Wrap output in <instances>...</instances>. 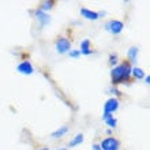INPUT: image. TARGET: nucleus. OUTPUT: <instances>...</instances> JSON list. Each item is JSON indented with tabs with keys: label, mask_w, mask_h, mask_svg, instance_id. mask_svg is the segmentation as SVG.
Returning a JSON list of instances; mask_svg holds the SVG:
<instances>
[{
	"label": "nucleus",
	"mask_w": 150,
	"mask_h": 150,
	"mask_svg": "<svg viewBox=\"0 0 150 150\" xmlns=\"http://www.w3.org/2000/svg\"><path fill=\"white\" fill-rule=\"evenodd\" d=\"M34 18L37 19V22H38V25L41 26V28L48 26L52 21V16L49 15V12H44V11H41L40 8L34 11Z\"/></svg>",
	"instance_id": "423d86ee"
},
{
	"label": "nucleus",
	"mask_w": 150,
	"mask_h": 150,
	"mask_svg": "<svg viewBox=\"0 0 150 150\" xmlns=\"http://www.w3.org/2000/svg\"><path fill=\"white\" fill-rule=\"evenodd\" d=\"M131 70H132V66L128 62H120L117 66L112 67L111 70L112 85L117 86V85H122V83H126L127 81H130Z\"/></svg>",
	"instance_id": "f257e3e1"
},
{
	"label": "nucleus",
	"mask_w": 150,
	"mask_h": 150,
	"mask_svg": "<svg viewBox=\"0 0 150 150\" xmlns=\"http://www.w3.org/2000/svg\"><path fill=\"white\" fill-rule=\"evenodd\" d=\"M79 52H81V55L83 56H89L91 53H94L93 49H91V42L89 38H85L81 41V45H79Z\"/></svg>",
	"instance_id": "1a4fd4ad"
},
{
	"label": "nucleus",
	"mask_w": 150,
	"mask_h": 150,
	"mask_svg": "<svg viewBox=\"0 0 150 150\" xmlns=\"http://www.w3.org/2000/svg\"><path fill=\"white\" fill-rule=\"evenodd\" d=\"M104 28H105L107 32H109L111 34H113V36H119V34L124 30V23L119 19H111L105 23Z\"/></svg>",
	"instance_id": "7ed1b4c3"
},
{
	"label": "nucleus",
	"mask_w": 150,
	"mask_h": 150,
	"mask_svg": "<svg viewBox=\"0 0 150 150\" xmlns=\"http://www.w3.org/2000/svg\"><path fill=\"white\" fill-rule=\"evenodd\" d=\"M143 79H145L143 82L146 83V85H149V83H150V75H146V76H145V78H143Z\"/></svg>",
	"instance_id": "aec40b11"
},
{
	"label": "nucleus",
	"mask_w": 150,
	"mask_h": 150,
	"mask_svg": "<svg viewBox=\"0 0 150 150\" xmlns=\"http://www.w3.org/2000/svg\"><path fill=\"white\" fill-rule=\"evenodd\" d=\"M108 93H109V94H112V97H116V98L122 96V91L119 90L116 86H111V87H109V89H108Z\"/></svg>",
	"instance_id": "dca6fc26"
},
{
	"label": "nucleus",
	"mask_w": 150,
	"mask_h": 150,
	"mask_svg": "<svg viewBox=\"0 0 150 150\" xmlns=\"http://www.w3.org/2000/svg\"><path fill=\"white\" fill-rule=\"evenodd\" d=\"M68 55H70V57L71 59H79L81 57V52H79V49H71V51L68 52Z\"/></svg>",
	"instance_id": "a211bd4d"
},
{
	"label": "nucleus",
	"mask_w": 150,
	"mask_h": 150,
	"mask_svg": "<svg viewBox=\"0 0 150 150\" xmlns=\"http://www.w3.org/2000/svg\"><path fill=\"white\" fill-rule=\"evenodd\" d=\"M138 55H139V48L138 47H131L128 48V51H127V62L130 64H135L137 63V60H138Z\"/></svg>",
	"instance_id": "9d476101"
},
{
	"label": "nucleus",
	"mask_w": 150,
	"mask_h": 150,
	"mask_svg": "<svg viewBox=\"0 0 150 150\" xmlns=\"http://www.w3.org/2000/svg\"><path fill=\"white\" fill-rule=\"evenodd\" d=\"M108 62H109V64H111L112 67L117 66V64H119V57H117V55H116V53H111V55H109V60H108Z\"/></svg>",
	"instance_id": "f3484780"
},
{
	"label": "nucleus",
	"mask_w": 150,
	"mask_h": 150,
	"mask_svg": "<svg viewBox=\"0 0 150 150\" xmlns=\"http://www.w3.org/2000/svg\"><path fill=\"white\" fill-rule=\"evenodd\" d=\"M56 150H68V147H59V149H56Z\"/></svg>",
	"instance_id": "4be33fe9"
},
{
	"label": "nucleus",
	"mask_w": 150,
	"mask_h": 150,
	"mask_svg": "<svg viewBox=\"0 0 150 150\" xmlns=\"http://www.w3.org/2000/svg\"><path fill=\"white\" fill-rule=\"evenodd\" d=\"M101 150H119L120 149V142L115 137H107L100 142Z\"/></svg>",
	"instance_id": "20e7f679"
},
{
	"label": "nucleus",
	"mask_w": 150,
	"mask_h": 150,
	"mask_svg": "<svg viewBox=\"0 0 150 150\" xmlns=\"http://www.w3.org/2000/svg\"><path fill=\"white\" fill-rule=\"evenodd\" d=\"M53 7H55V1L53 0H45V1L40 4V10L44 12H49Z\"/></svg>",
	"instance_id": "2eb2a0df"
},
{
	"label": "nucleus",
	"mask_w": 150,
	"mask_h": 150,
	"mask_svg": "<svg viewBox=\"0 0 150 150\" xmlns=\"http://www.w3.org/2000/svg\"><path fill=\"white\" fill-rule=\"evenodd\" d=\"M91 150H101L100 143H93V145H91Z\"/></svg>",
	"instance_id": "6ab92c4d"
},
{
	"label": "nucleus",
	"mask_w": 150,
	"mask_h": 150,
	"mask_svg": "<svg viewBox=\"0 0 150 150\" xmlns=\"http://www.w3.org/2000/svg\"><path fill=\"white\" fill-rule=\"evenodd\" d=\"M85 141V135L82 132H78V134H75L71 139H70V142H68V147H76V146H81V143H83Z\"/></svg>",
	"instance_id": "ddd939ff"
},
{
	"label": "nucleus",
	"mask_w": 150,
	"mask_h": 150,
	"mask_svg": "<svg viewBox=\"0 0 150 150\" xmlns=\"http://www.w3.org/2000/svg\"><path fill=\"white\" fill-rule=\"evenodd\" d=\"M16 71L22 75H32L34 72V67L30 60H22L18 66H16Z\"/></svg>",
	"instance_id": "6e6552de"
},
{
	"label": "nucleus",
	"mask_w": 150,
	"mask_h": 150,
	"mask_svg": "<svg viewBox=\"0 0 150 150\" xmlns=\"http://www.w3.org/2000/svg\"><path fill=\"white\" fill-rule=\"evenodd\" d=\"M79 12H81V16H83L85 19H89V21H97L101 16H104V14H105V12H98V11H94V10H90V8H86V7H82Z\"/></svg>",
	"instance_id": "0eeeda50"
},
{
	"label": "nucleus",
	"mask_w": 150,
	"mask_h": 150,
	"mask_svg": "<svg viewBox=\"0 0 150 150\" xmlns=\"http://www.w3.org/2000/svg\"><path fill=\"white\" fill-rule=\"evenodd\" d=\"M120 107V103H119V98L116 97H109V98L105 101L104 104V109H103V113H109V115H113L115 112L119 109Z\"/></svg>",
	"instance_id": "39448f33"
},
{
	"label": "nucleus",
	"mask_w": 150,
	"mask_h": 150,
	"mask_svg": "<svg viewBox=\"0 0 150 150\" xmlns=\"http://www.w3.org/2000/svg\"><path fill=\"white\" fill-rule=\"evenodd\" d=\"M68 131H70L68 126H60L59 128H56V130L52 132L51 137L53 139H62L63 137H66V135L68 134Z\"/></svg>",
	"instance_id": "9b49d317"
},
{
	"label": "nucleus",
	"mask_w": 150,
	"mask_h": 150,
	"mask_svg": "<svg viewBox=\"0 0 150 150\" xmlns=\"http://www.w3.org/2000/svg\"><path fill=\"white\" fill-rule=\"evenodd\" d=\"M107 134H108V135H111V134H112V130H109V128H108V130H107Z\"/></svg>",
	"instance_id": "5701e85b"
},
{
	"label": "nucleus",
	"mask_w": 150,
	"mask_h": 150,
	"mask_svg": "<svg viewBox=\"0 0 150 150\" xmlns=\"http://www.w3.org/2000/svg\"><path fill=\"white\" fill-rule=\"evenodd\" d=\"M38 150H51V149H49V147H48V146H44V147H40Z\"/></svg>",
	"instance_id": "412c9836"
},
{
	"label": "nucleus",
	"mask_w": 150,
	"mask_h": 150,
	"mask_svg": "<svg viewBox=\"0 0 150 150\" xmlns=\"http://www.w3.org/2000/svg\"><path fill=\"white\" fill-rule=\"evenodd\" d=\"M131 76H134L135 79H143L146 76V74H145V70H143V68L134 66L132 70H131Z\"/></svg>",
	"instance_id": "4468645a"
},
{
	"label": "nucleus",
	"mask_w": 150,
	"mask_h": 150,
	"mask_svg": "<svg viewBox=\"0 0 150 150\" xmlns=\"http://www.w3.org/2000/svg\"><path fill=\"white\" fill-rule=\"evenodd\" d=\"M72 44L71 41H70V38H67V37H59V38L56 40L55 42V48H56V52L59 53V55H64V53H68V52L72 49Z\"/></svg>",
	"instance_id": "f03ea898"
},
{
	"label": "nucleus",
	"mask_w": 150,
	"mask_h": 150,
	"mask_svg": "<svg viewBox=\"0 0 150 150\" xmlns=\"http://www.w3.org/2000/svg\"><path fill=\"white\" fill-rule=\"evenodd\" d=\"M103 122L109 127V130L111 128H116V126H117V119L113 115H109V113H103Z\"/></svg>",
	"instance_id": "f8f14e48"
}]
</instances>
